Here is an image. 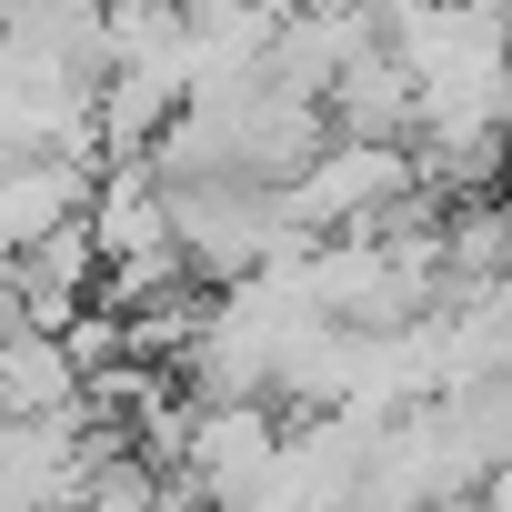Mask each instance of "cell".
I'll return each mask as SVG.
<instances>
[{"label": "cell", "mask_w": 512, "mask_h": 512, "mask_svg": "<svg viewBox=\"0 0 512 512\" xmlns=\"http://www.w3.org/2000/svg\"><path fill=\"white\" fill-rule=\"evenodd\" d=\"M392 191H402V151H392V141H342V151L302 161V181L282 191V231H292V221H302V231L362 221V211H382Z\"/></svg>", "instance_id": "6da1fadb"}]
</instances>
